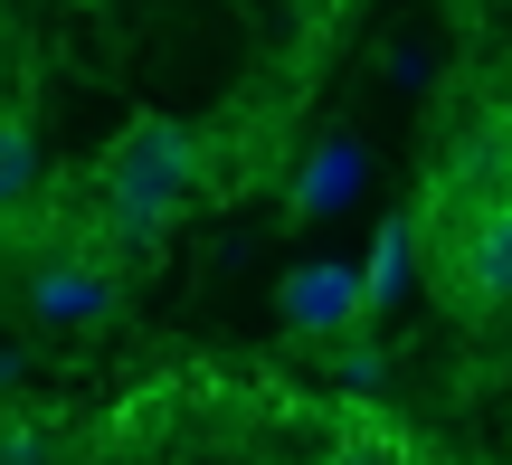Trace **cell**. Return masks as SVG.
Wrapping results in <instances>:
<instances>
[{
	"label": "cell",
	"instance_id": "5b68a950",
	"mask_svg": "<svg viewBox=\"0 0 512 465\" xmlns=\"http://www.w3.org/2000/svg\"><path fill=\"white\" fill-rule=\"evenodd\" d=\"M361 181H370V152H361V133H323L285 209H294V219H332L342 200H361Z\"/></svg>",
	"mask_w": 512,
	"mask_h": 465
},
{
	"label": "cell",
	"instance_id": "8992f818",
	"mask_svg": "<svg viewBox=\"0 0 512 465\" xmlns=\"http://www.w3.org/2000/svg\"><path fill=\"white\" fill-rule=\"evenodd\" d=\"M408 276H418V219H389L380 238H370V257H361V285H370V314H389V304L408 295Z\"/></svg>",
	"mask_w": 512,
	"mask_h": 465
},
{
	"label": "cell",
	"instance_id": "277c9868",
	"mask_svg": "<svg viewBox=\"0 0 512 465\" xmlns=\"http://www.w3.org/2000/svg\"><path fill=\"white\" fill-rule=\"evenodd\" d=\"M446 266H456V285L475 304H512V200L465 209L456 238H446Z\"/></svg>",
	"mask_w": 512,
	"mask_h": 465
},
{
	"label": "cell",
	"instance_id": "52a82bcc",
	"mask_svg": "<svg viewBox=\"0 0 512 465\" xmlns=\"http://www.w3.org/2000/svg\"><path fill=\"white\" fill-rule=\"evenodd\" d=\"M29 200H38V143L19 114H0V219H19Z\"/></svg>",
	"mask_w": 512,
	"mask_h": 465
},
{
	"label": "cell",
	"instance_id": "ba28073f",
	"mask_svg": "<svg viewBox=\"0 0 512 465\" xmlns=\"http://www.w3.org/2000/svg\"><path fill=\"white\" fill-rule=\"evenodd\" d=\"M332 380H342V390H380V342L342 333V342H332Z\"/></svg>",
	"mask_w": 512,
	"mask_h": 465
},
{
	"label": "cell",
	"instance_id": "6da1fadb",
	"mask_svg": "<svg viewBox=\"0 0 512 465\" xmlns=\"http://www.w3.org/2000/svg\"><path fill=\"white\" fill-rule=\"evenodd\" d=\"M209 152L190 124H171V114H133L124 133L105 143V162H95V247L86 257H143V247H162V228L181 219V200L200 190Z\"/></svg>",
	"mask_w": 512,
	"mask_h": 465
},
{
	"label": "cell",
	"instance_id": "9c48e42d",
	"mask_svg": "<svg viewBox=\"0 0 512 465\" xmlns=\"http://www.w3.org/2000/svg\"><path fill=\"white\" fill-rule=\"evenodd\" d=\"M0 465H57V437L38 418H0Z\"/></svg>",
	"mask_w": 512,
	"mask_h": 465
},
{
	"label": "cell",
	"instance_id": "3957f363",
	"mask_svg": "<svg viewBox=\"0 0 512 465\" xmlns=\"http://www.w3.org/2000/svg\"><path fill=\"white\" fill-rule=\"evenodd\" d=\"M19 314L38 323V333H76V323H105L114 314V276H105V257H38L29 266V285H19Z\"/></svg>",
	"mask_w": 512,
	"mask_h": 465
},
{
	"label": "cell",
	"instance_id": "7a4b0ae2",
	"mask_svg": "<svg viewBox=\"0 0 512 465\" xmlns=\"http://www.w3.org/2000/svg\"><path fill=\"white\" fill-rule=\"evenodd\" d=\"M275 314H285V333H304V342H342V333H361L370 323V285H361V266L351 257H304L285 285H275Z\"/></svg>",
	"mask_w": 512,
	"mask_h": 465
}]
</instances>
